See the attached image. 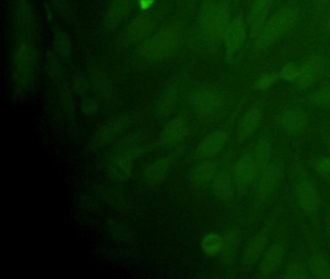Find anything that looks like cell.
<instances>
[{
  "mask_svg": "<svg viewBox=\"0 0 330 279\" xmlns=\"http://www.w3.org/2000/svg\"><path fill=\"white\" fill-rule=\"evenodd\" d=\"M154 0H140V7L146 11L153 5Z\"/></svg>",
  "mask_w": 330,
  "mask_h": 279,
  "instance_id": "8",
  "label": "cell"
},
{
  "mask_svg": "<svg viewBox=\"0 0 330 279\" xmlns=\"http://www.w3.org/2000/svg\"><path fill=\"white\" fill-rule=\"evenodd\" d=\"M297 75V72H296V69H295L293 66H289L288 68L285 69V77L286 79H289V80H293L295 79Z\"/></svg>",
  "mask_w": 330,
  "mask_h": 279,
  "instance_id": "7",
  "label": "cell"
},
{
  "mask_svg": "<svg viewBox=\"0 0 330 279\" xmlns=\"http://www.w3.org/2000/svg\"><path fill=\"white\" fill-rule=\"evenodd\" d=\"M287 19L284 15H277L270 21L268 26L266 27V33L269 36H276L281 33L287 25Z\"/></svg>",
  "mask_w": 330,
  "mask_h": 279,
  "instance_id": "6",
  "label": "cell"
},
{
  "mask_svg": "<svg viewBox=\"0 0 330 279\" xmlns=\"http://www.w3.org/2000/svg\"><path fill=\"white\" fill-rule=\"evenodd\" d=\"M245 38V32L241 24L236 23L232 26V30L230 31V37H229V42L232 48L235 50H237L241 44L243 43Z\"/></svg>",
  "mask_w": 330,
  "mask_h": 279,
  "instance_id": "5",
  "label": "cell"
},
{
  "mask_svg": "<svg viewBox=\"0 0 330 279\" xmlns=\"http://www.w3.org/2000/svg\"><path fill=\"white\" fill-rule=\"evenodd\" d=\"M269 80H270V77H264V78H262L261 80H260V87H262V86H266V85H268L269 83H270V81H269Z\"/></svg>",
  "mask_w": 330,
  "mask_h": 279,
  "instance_id": "9",
  "label": "cell"
},
{
  "mask_svg": "<svg viewBox=\"0 0 330 279\" xmlns=\"http://www.w3.org/2000/svg\"><path fill=\"white\" fill-rule=\"evenodd\" d=\"M223 239L220 234L211 232L205 235L201 240V250L207 256L218 254L222 248Z\"/></svg>",
  "mask_w": 330,
  "mask_h": 279,
  "instance_id": "2",
  "label": "cell"
},
{
  "mask_svg": "<svg viewBox=\"0 0 330 279\" xmlns=\"http://www.w3.org/2000/svg\"><path fill=\"white\" fill-rule=\"evenodd\" d=\"M225 135L222 132H215L208 135L198 150L199 156L203 158H212L219 151L222 150L225 144Z\"/></svg>",
  "mask_w": 330,
  "mask_h": 279,
  "instance_id": "1",
  "label": "cell"
},
{
  "mask_svg": "<svg viewBox=\"0 0 330 279\" xmlns=\"http://www.w3.org/2000/svg\"><path fill=\"white\" fill-rule=\"evenodd\" d=\"M215 172V166L211 162H204L197 166L193 170V178L199 182H203L212 176Z\"/></svg>",
  "mask_w": 330,
  "mask_h": 279,
  "instance_id": "4",
  "label": "cell"
},
{
  "mask_svg": "<svg viewBox=\"0 0 330 279\" xmlns=\"http://www.w3.org/2000/svg\"><path fill=\"white\" fill-rule=\"evenodd\" d=\"M184 128L185 124L182 122V119H176L170 122L162 133V141L164 143L172 144L181 139L184 133Z\"/></svg>",
  "mask_w": 330,
  "mask_h": 279,
  "instance_id": "3",
  "label": "cell"
}]
</instances>
